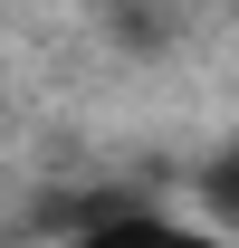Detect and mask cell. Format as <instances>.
Returning a JSON list of instances; mask_svg holds the SVG:
<instances>
[{
  "label": "cell",
  "mask_w": 239,
  "mask_h": 248,
  "mask_svg": "<svg viewBox=\"0 0 239 248\" xmlns=\"http://www.w3.org/2000/svg\"><path fill=\"white\" fill-rule=\"evenodd\" d=\"M201 210L220 219V229H239V153H220V162L201 172Z\"/></svg>",
  "instance_id": "cell-2"
},
{
  "label": "cell",
  "mask_w": 239,
  "mask_h": 248,
  "mask_svg": "<svg viewBox=\"0 0 239 248\" xmlns=\"http://www.w3.org/2000/svg\"><path fill=\"white\" fill-rule=\"evenodd\" d=\"M77 248H210V239L191 219H163V210H134V201H124V210H105L96 229H77Z\"/></svg>",
  "instance_id": "cell-1"
}]
</instances>
